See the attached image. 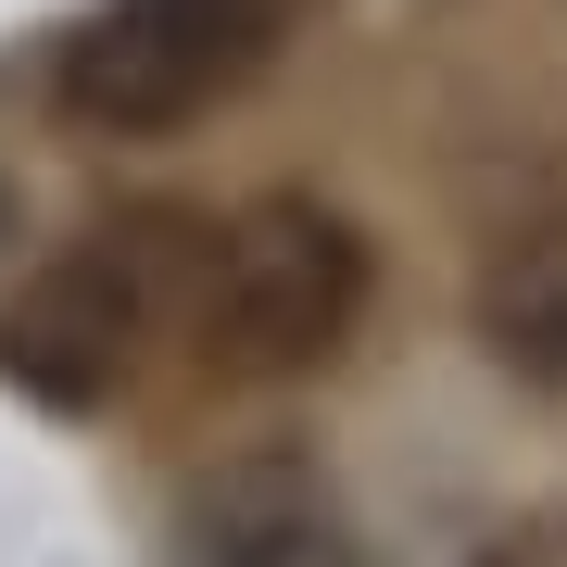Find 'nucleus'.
Returning a JSON list of instances; mask_svg holds the SVG:
<instances>
[{"label": "nucleus", "instance_id": "1", "mask_svg": "<svg viewBox=\"0 0 567 567\" xmlns=\"http://www.w3.org/2000/svg\"><path fill=\"white\" fill-rule=\"evenodd\" d=\"M189 316H203V365H227V379H303L365 316V240L328 203H303V189H265V203H240L203 240Z\"/></svg>", "mask_w": 567, "mask_h": 567}, {"label": "nucleus", "instance_id": "2", "mask_svg": "<svg viewBox=\"0 0 567 567\" xmlns=\"http://www.w3.org/2000/svg\"><path fill=\"white\" fill-rule=\"evenodd\" d=\"M290 0H102V13L63 39L51 102L89 126V140H177L215 102L278 63Z\"/></svg>", "mask_w": 567, "mask_h": 567}, {"label": "nucleus", "instance_id": "3", "mask_svg": "<svg viewBox=\"0 0 567 567\" xmlns=\"http://www.w3.org/2000/svg\"><path fill=\"white\" fill-rule=\"evenodd\" d=\"M152 328H164V227L140 215V227H89L76 252H51L39 278L13 290L0 365H13L39 404L89 416V404H114V391L140 379Z\"/></svg>", "mask_w": 567, "mask_h": 567}, {"label": "nucleus", "instance_id": "4", "mask_svg": "<svg viewBox=\"0 0 567 567\" xmlns=\"http://www.w3.org/2000/svg\"><path fill=\"white\" fill-rule=\"evenodd\" d=\"M177 567H365L341 529V492L303 454H240L189 492L177 517Z\"/></svg>", "mask_w": 567, "mask_h": 567}]
</instances>
